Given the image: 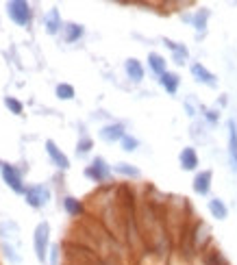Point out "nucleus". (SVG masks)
Here are the masks:
<instances>
[{
    "instance_id": "obj_1",
    "label": "nucleus",
    "mask_w": 237,
    "mask_h": 265,
    "mask_svg": "<svg viewBox=\"0 0 237 265\" xmlns=\"http://www.w3.org/2000/svg\"><path fill=\"white\" fill-rule=\"evenodd\" d=\"M7 11H9V18L20 26H26L31 22V9L24 0H13V3H9Z\"/></svg>"
},
{
    "instance_id": "obj_2",
    "label": "nucleus",
    "mask_w": 237,
    "mask_h": 265,
    "mask_svg": "<svg viewBox=\"0 0 237 265\" xmlns=\"http://www.w3.org/2000/svg\"><path fill=\"white\" fill-rule=\"evenodd\" d=\"M46 248H48V224H39L35 228V252L39 261H46Z\"/></svg>"
},
{
    "instance_id": "obj_3",
    "label": "nucleus",
    "mask_w": 237,
    "mask_h": 265,
    "mask_svg": "<svg viewBox=\"0 0 237 265\" xmlns=\"http://www.w3.org/2000/svg\"><path fill=\"white\" fill-rule=\"evenodd\" d=\"M3 178H5V183L9 185V187L13 191H18V194H22L24 191V185H22V176H20V172L13 168V165H3Z\"/></svg>"
},
{
    "instance_id": "obj_4",
    "label": "nucleus",
    "mask_w": 237,
    "mask_h": 265,
    "mask_svg": "<svg viewBox=\"0 0 237 265\" xmlns=\"http://www.w3.org/2000/svg\"><path fill=\"white\" fill-rule=\"evenodd\" d=\"M48 198H50L48 189L42 187V185H37V187L26 189V200H29V204H31V207H35V209L44 207V204L48 202Z\"/></svg>"
},
{
    "instance_id": "obj_5",
    "label": "nucleus",
    "mask_w": 237,
    "mask_h": 265,
    "mask_svg": "<svg viewBox=\"0 0 237 265\" xmlns=\"http://www.w3.org/2000/svg\"><path fill=\"white\" fill-rule=\"evenodd\" d=\"M85 174L100 183V181H104V178H109V168H107V163H104L102 159H96V161L91 163L87 170H85Z\"/></svg>"
},
{
    "instance_id": "obj_6",
    "label": "nucleus",
    "mask_w": 237,
    "mask_h": 265,
    "mask_svg": "<svg viewBox=\"0 0 237 265\" xmlns=\"http://www.w3.org/2000/svg\"><path fill=\"white\" fill-rule=\"evenodd\" d=\"M46 150H48V155H50V159H52V161H55V165H57V168L65 170V168H68V165H70L68 157H65L63 152L57 148V144H55V142H48V144H46Z\"/></svg>"
},
{
    "instance_id": "obj_7",
    "label": "nucleus",
    "mask_w": 237,
    "mask_h": 265,
    "mask_svg": "<svg viewBox=\"0 0 237 265\" xmlns=\"http://www.w3.org/2000/svg\"><path fill=\"white\" fill-rule=\"evenodd\" d=\"M102 139H107V142H115V139H122L124 137V126L122 124H111V126H104L100 130Z\"/></svg>"
},
{
    "instance_id": "obj_8",
    "label": "nucleus",
    "mask_w": 237,
    "mask_h": 265,
    "mask_svg": "<svg viewBox=\"0 0 237 265\" xmlns=\"http://www.w3.org/2000/svg\"><path fill=\"white\" fill-rule=\"evenodd\" d=\"M209 181H211V172H200V174L196 176V181H194V189L198 191V194H207Z\"/></svg>"
},
{
    "instance_id": "obj_9",
    "label": "nucleus",
    "mask_w": 237,
    "mask_h": 265,
    "mask_svg": "<svg viewBox=\"0 0 237 265\" xmlns=\"http://www.w3.org/2000/svg\"><path fill=\"white\" fill-rule=\"evenodd\" d=\"M181 163L185 170H194L196 165H198V157H196V152L192 148H185L181 152Z\"/></svg>"
},
{
    "instance_id": "obj_10",
    "label": "nucleus",
    "mask_w": 237,
    "mask_h": 265,
    "mask_svg": "<svg viewBox=\"0 0 237 265\" xmlns=\"http://www.w3.org/2000/svg\"><path fill=\"white\" fill-rule=\"evenodd\" d=\"M127 72L133 81H142L144 78V68H142L140 61H135V59H129L127 61Z\"/></svg>"
},
{
    "instance_id": "obj_11",
    "label": "nucleus",
    "mask_w": 237,
    "mask_h": 265,
    "mask_svg": "<svg viewBox=\"0 0 237 265\" xmlns=\"http://www.w3.org/2000/svg\"><path fill=\"white\" fill-rule=\"evenodd\" d=\"M63 204H65V211L72 215V217H78V215H83V204L76 200V198H65L63 200Z\"/></svg>"
},
{
    "instance_id": "obj_12",
    "label": "nucleus",
    "mask_w": 237,
    "mask_h": 265,
    "mask_svg": "<svg viewBox=\"0 0 237 265\" xmlns=\"http://www.w3.org/2000/svg\"><path fill=\"white\" fill-rule=\"evenodd\" d=\"M61 29V18H59L57 11H50L48 16H46V31L48 33H57Z\"/></svg>"
},
{
    "instance_id": "obj_13",
    "label": "nucleus",
    "mask_w": 237,
    "mask_h": 265,
    "mask_svg": "<svg viewBox=\"0 0 237 265\" xmlns=\"http://www.w3.org/2000/svg\"><path fill=\"white\" fill-rule=\"evenodd\" d=\"M161 85H163V87H166V89L170 91V94H174V91H176V87H179V76H174V74H168V72H166V74H161Z\"/></svg>"
},
{
    "instance_id": "obj_14",
    "label": "nucleus",
    "mask_w": 237,
    "mask_h": 265,
    "mask_svg": "<svg viewBox=\"0 0 237 265\" xmlns=\"http://www.w3.org/2000/svg\"><path fill=\"white\" fill-rule=\"evenodd\" d=\"M192 72H194V76H198V81L207 83V85H213V74H209L202 65H198V63L192 65Z\"/></svg>"
},
{
    "instance_id": "obj_15",
    "label": "nucleus",
    "mask_w": 237,
    "mask_h": 265,
    "mask_svg": "<svg viewBox=\"0 0 237 265\" xmlns=\"http://www.w3.org/2000/svg\"><path fill=\"white\" fill-rule=\"evenodd\" d=\"M148 61H150V68H153L157 74H166V61H163V57H159V55H150L148 57Z\"/></svg>"
},
{
    "instance_id": "obj_16",
    "label": "nucleus",
    "mask_w": 237,
    "mask_h": 265,
    "mask_svg": "<svg viewBox=\"0 0 237 265\" xmlns=\"http://www.w3.org/2000/svg\"><path fill=\"white\" fill-rule=\"evenodd\" d=\"M81 35H83V29L78 24H68V26H65V39H68V42H76Z\"/></svg>"
},
{
    "instance_id": "obj_17",
    "label": "nucleus",
    "mask_w": 237,
    "mask_h": 265,
    "mask_svg": "<svg viewBox=\"0 0 237 265\" xmlns=\"http://www.w3.org/2000/svg\"><path fill=\"white\" fill-rule=\"evenodd\" d=\"M209 209H211V213L218 217V220H224V217H226V207L220 200H211V202H209Z\"/></svg>"
},
{
    "instance_id": "obj_18",
    "label": "nucleus",
    "mask_w": 237,
    "mask_h": 265,
    "mask_svg": "<svg viewBox=\"0 0 237 265\" xmlns=\"http://www.w3.org/2000/svg\"><path fill=\"white\" fill-rule=\"evenodd\" d=\"M228 146H231V159L237 168V130H235V124L231 122V139H228Z\"/></svg>"
},
{
    "instance_id": "obj_19",
    "label": "nucleus",
    "mask_w": 237,
    "mask_h": 265,
    "mask_svg": "<svg viewBox=\"0 0 237 265\" xmlns=\"http://www.w3.org/2000/svg\"><path fill=\"white\" fill-rule=\"evenodd\" d=\"M57 96L63 98V100H70V98H74V87H72V85L61 83V85L57 87Z\"/></svg>"
},
{
    "instance_id": "obj_20",
    "label": "nucleus",
    "mask_w": 237,
    "mask_h": 265,
    "mask_svg": "<svg viewBox=\"0 0 237 265\" xmlns=\"http://www.w3.org/2000/svg\"><path fill=\"white\" fill-rule=\"evenodd\" d=\"M5 104H7V107H9V109L13 111V113H18V115L22 113V109H24V107H22V102H18L16 98H7V100H5Z\"/></svg>"
},
{
    "instance_id": "obj_21",
    "label": "nucleus",
    "mask_w": 237,
    "mask_h": 265,
    "mask_svg": "<svg viewBox=\"0 0 237 265\" xmlns=\"http://www.w3.org/2000/svg\"><path fill=\"white\" fill-rule=\"evenodd\" d=\"M115 170L120 172V174H124V176H140V172H137L135 168H129L127 163H120V165H117Z\"/></svg>"
},
{
    "instance_id": "obj_22",
    "label": "nucleus",
    "mask_w": 237,
    "mask_h": 265,
    "mask_svg": "<svg viewBox=\"0 0 237 265\" xmlns=\"http://www.w3.org/2000/svg\"><path fill=\"white\" fill-rule=\"evenodd\" d=\"M122 146H124V150H129V152H131V150H135V148H137V142H135L133 137L124 135V137H122Z\"/></svg>"
},
{
    "instance_id": "obj_23",
    "label": "nucleus",
    "mask_w": 237,
    "mask_h": 265,
    "mask_svg": "<svg viewBox=\"0 0 237 265\" xmlns=\"http://www.w3.org/2000/svg\"><path fill=\"white\" fill-rule=\"evenodd\" d=\"M5 254H7V259H9L11 263H18V261H20L18 256L13 254V248H11V246H7V243H5Z\"/></svg>"
},
{
    "instance_id": "obj_24",
    "label": "nucleus",
    "mask_w": 237,
    "mask_h": 265,
    "mask_svg": "<svg viewBox=\"0 0 237 265\" xmlns=\"http://www.w3.org/2000/svg\"><path fill=\"white\" fill-rule=\"evenodd\" d=\"M91 148V139H81L78 142V152H87Z\"/></svg>"
}]
</instances>
